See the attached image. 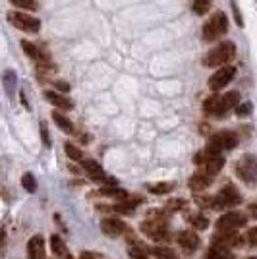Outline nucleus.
<instances>
[{
  "instance_id": "nucleus-30",
  "label": "nucleus",
  "mask_w": 257,
  "mask_h": 259,
  "mask_svg": "<svg viewBox=\"0 0 257 259\" xmlns=\"http://www.w3.org/2000/svg\"><path fill=\"white\" fill-rule=\"evenodd\" d=\"M192 225L197 228V230H205V228L209 227V219L203 215H195V217H192Z\"/></svg>"
},
{
  "instance_id": "nucleus-6",
  "label": "nucleus",
  "mask_w": 257,
  "mask_h": 259,
  "mask_svg": "<svg viewBox=\"0 0 257 259\" xmlns=\"http://www.w3.org/2000/svg\"><path fill=\"white\" fill-rule=\"evenodd\" d=\"M193 162L195 164H199L203 170L201 172L209 174V176H215L217 172H221L223 170V166H225V159L221 157V155H215V153H209L207 149L201 153H197L195 157H193Z\"/></svg>"
},
{
  "instance_id": "nucleus-38",
  "label": "nucleus",
  "mask_w": 257,
  "mask_h": 259,
  "mask_svg": "<svg viewBox=\"0 0 257 259\" xmlns=\"http://www.w3.org/2000/svg\"><path fill=\"white\" fill-rule=\"evenodd\" d=\"M54 87H56V89H60V91H70V85H68V83H66V81H62V79H60V81H54Z\"/></svg>"
},
{
  "instance_id": "nucleus-14",
  "label": "nucleus",
  "mask_w": 257,
  "mask_h": 259,
  "mask_svg": "<svg viewBox=\"0 0 257 259\" xmlns=\"http://www.w3.org/2000/svg\"><path fill=\"white\" fill-rule=\"evenodd\" d=\"M101 230H103L107 236L116 238L126 232V225H124L118 217H110V219H105V221L101 223Z\"/></svg>"
},
{
  "instance_id": "nucleus-35",
  "label": "nucleus",
  "mask_w": 257,
  "mask_h": 259,
  "mask_svg": "<svg viewBox=\"0 0 257 259\" xmlns=\"http://www.w3.org/2000/svg\"><path fill=\"white\" fill-rule=\"evenodd\" d=\"M186 205V201L184 199H170L168 203H166V209H170V211H178V209H182Z\"/></svg>"
},
{
  "instance_id": "nucleus-28",
  "label": "nucleus",
  "mask_w": 257,
  "mask_h": 259,
  "mask_svg": "<svg viewBox=\"0 0 257 259\" xmlns=\"http://www.w3.org/2000/svg\"><path fill=\"white\" fill-rule=\"evenodd\" d=\"M10 2L14 6H18V8H23V10H39V0H10Z\"/></svg>"
},
{
  "instance_id": "nucleus-4",
  "label": "nucleus",
  "mask_w": 257,
  "mask_h": 259,
  "mask_svg": "<svg viewBox=\"0 0 257 259\" xmlns=\"http://www.w3.org/2000/svg\"><path fill=\"white\" fill-rule=\"evenodd\" d=\"M236 174L247 184L255 186L257 184V157L255 155H244L236 162Z\"/></svg>"
},
{
  "instance_id": "nucleus-31",
  "label": "nucleus",
  "mask_w": 257,
  "mask_h": 259,
  "mask_svg": "<svg viewBox=\"0 0 257 259\" xmlns=\"http://www.w3.org/2000/svg\"><path fill=\"white\" fill-rule=\"evenodd\" d=\"M153 255H157V259H174L176 257L170 249H166V248H155L153 249Z\"/></svg>"
},
{
  "instance_id": "nucleus-36",
  "label": "nucleus",
  "mask_w": 257,
  "mask_h": 259,
  "mask_svg": "<svg viewBox=\"0 0 257 259\" xmlns=\"http://www.w3.org/2000/svg\"><path fill=\"white\" fill-rule=\"evenodd\" d=\"M41 136H43V141H45V145L49 147L51 145V138H49V130H47V124H41Z\"/></svg>"
},
{
  "instance_id": "nucleus-17",
  "label": "nucleus",
  "mask_w": 257,
  "mask_h": 259,
  "mask_svg": "<svg viewBox=\"0 0 257 259\" xmlns=\"http://www.w3.org/2000/svg\"><path fill=\"white\" fill-rule=\"evenodd\" d=\"M27 255L29 259H45V240L43 236H33L27 244Z\"/></svg>"
},
{
  "instance_id": "nucleus-18",
  "label": "nucleus",
  "mask_w": 257,
  "mask_h": 259,
  "mask_svg": "<svg viewBox=\"0 0 257 259\" xmlns=\"http://www.w3.org/2000/svg\"><path fill=\"white\" fill-rule=\"evenodd\" d=\"M51 249L56 255V259H72V253H70V249L66 246V242L60 236H56V234L51 236Z\"/></svg>"
},
{
  "instance_id": "nucleus-20",
  "label": "nucleus",
  "mask_w": 257,
  "mask_h": 259,
  "mask_svg": "<svg viewBox=\"0 0 257 259\" xmlns=\"http://www.w3.org/2000/svg\"><path fill=\"white\" fill-rule=\"evenodd\" d=\"M53 120H54V124H56V126H58L60 130H62V132H66V134H74V132H75L74 124H72V120L66 118L62 112H56V110H54V112H53Z\"/></svg>"
},
{
  "instance_id": "nucleus-9",
  "label": "nucleus",
  "mask_w": 257,
  "mask_h": 259,
  "mask_svg": "<svg viewBox=\"0 0 257 259\" xmlns=\"http://www.w3.org/2000/svg\"><path fill=\"white\" fill-rule=\"evenodd\" d=\"M240 244H242V236L236 230H219L213 238L215 248L230 249L234 248V246H240Z\"/></svg>"
},
{
  "instance_id": "nucleus-10",
  "label": "nucleus",
  "mask_w": 257,
  "mask_h": 259,
  "mask_svg": "<svg viewBox=\"0 0 257 259\" xmlns=\"http://www.w3.org/2000/svg\"><path fill=\"white\" fill-rule=\"evenodd\" d=\"M246 223H247L246 215L232 211V213H226V215L219 217V221L215 223V227H217V230H236V228L244 227Z\"/></svg>"
},
{
  "instance_id": "nucleus-11",
  "label": "nucleus",
  "mask_w": 257,
  "mask_h": 259,
  "mask_svg": "<svg viewBox=\"0 0 257 259\" xmlns=\"http://www.w3.org/2000/svg\"><path fill=\"white\" fill-rule=\"evenodd\" d=\"M141 230L149 238H153L155 242L168 240V230L164 227V221H145V223H141Z\"/></svg>"
},
{
  "instance_id": "nucleus-23",
  "label": "nucleus",
  "mask_w": 257,
  "mask_h": 259,
  "mask_svg": "<svg viewBox=\"0 0 257 259\" xmlns=\"http://www.w3.org/2000/svg\"><path fill=\"white\" fill-rule=\"evenodd\" d=\"M149 188L151 194H157V195H164V194H170L174 190V184L172 182H161V184H151L147 186Z\"/></svg>"
},
{
  "instance_id": "nucleus-33",
  "label": "nucleus",
  "mask_w": 257,
  "mask_h": 259,
  "mask_svg": "<svg viewBox=\"0 0 257 259\" xmlns=\"http://www.w3.org/2000/svg\"><path fill=\"white\" fill-rule=\"evenodd\" d=\"M246 240H247V244H249L251 248H257V227H253V228H249V230H247Z\"/></svg>"
},
{
  "instance_id": "nucleus-37",
  "label": "nucleus",
  "mask_w": 257,
  "mask_h": 259,
  "mask_svg": "<svg viewBox=\"0 0 257 259\" xmlns=\"http://www.w3.org/2000/svg\"><path fill=\"white\" fill-rule=\"evenodd\" d=\"M232 10H234V16H236V23L242 27V25H244V22H242V16H240V10H238V6H236L234 0H232Z\"/></svg>"
},
{
  "instance_id": "nucleus-5",
  "label": "nucleus",
  "mask_w": 257,
  "mask_h": 259,
  "mask_svg": "<svg viewBox=\"0 0 257 259\" xmlns=\"http://www.w3.org/2000/svg\"><path fill=\"white\" fill-rule=\"evenodd\" d=\"M228 31V18L225 12H217L203 27V39L205 41H217Z\"/></svg>"
},
{
  "instance_id": "nucleus-13",
  "label": "nucleus",
  "mask_w": 257,
  "mask_h": 259,
  "mask_svg": "<svg viewBox=\"0 0 257 259\" xmlns=\"http://www.w3.org/2000/svg\"><path fill=\"white\" fill-rule=\"evenodd\" d=\"M81 164H83V170H85L95 182H107V184H110V186H114V180L108 178L107 174H105V170H103V166H101L97 161H91V159H87L85 161V159H83Z\"/></svg>"
},
{
  "instance_id": "nucleus-34",
  "label": "nucleus",
  "mask_w": 257,
  "mask_h": 259,
  "mask_svg": "<svg viewBox=\"0 0 257 259\" xmlns=\"http://www.w3.org/2000/svg\"><path fill=\"white\" fill-rule=\"evenodd\" d=\"M236 114H238V116H249V114H251V105H249V103H242V105H238Z\"/></svg>"
},
{
  "instance_id": "nucleus-2",
  "label": "nucleus",
  "mask_w": 257,
  "mask_h": 259,
  "mask_svg": "<svg viewBox=\"0 0 257 259\" xmlns=\"http://www.w3.org/2000/svg\"><path fill=\"white\" fill-rule=\"evenodd\" d=\"M236 56V45L226 41L221 43L219 47H215L211 53L205 56V66L209 68H217V66H228V62Z\"/></svg>"
},
{
  "instance_id": "nucleus-24",
  "label": "nucleus",
  "mask_w": 257,
  "mask_h": 259,
  "mask_svg": "<svg viewBox=\"0 0 257 259\" xmlns=\"http://www.w3.org/2000/svg\"><path fill=\"white\" fill-rule=\"evenodd\" d=\"M211 4H213V0H193L192 8L197 16H205L207 12L211 10Z\"/></svg>"
},
{
  "instance_id": "nucleus-25",
  "label": "nucleus",
  "mask_w": 257,
  "mask_h": 259,
  "mask_svg": "<svg viewBox=\"0 0 257 259\" xmlns=\"http://www.w3.org/2000/svg\"><path fill=\"white\" fill-rule=\"evenodd\" d=\"M64 151H66V155L72 159V161H77V162L83 161V153H81V149H77V147H75V145H72L70 141H68V143H64Z\"/></svg>"
},
{
  "instance_id": "nucleus-22",
  "label": "nucleus",
  "mask_w": 257,
  "mask_h": 259,
  "mask_svg": "<svg viewBox=\"0 0 257 259\" xmlns=\"http://www.w3.org/2000/svg\"><path fill=\"white\" fill-rule=\"evenodd\" d=\"M22 49L25 51V54H27L29 58H35V60H45V58H47V56H45L35 45L29 43V41H22Z\"/></svg>"
},
{
  "instance_id": "nucleus-21",
  "label": "nucleus",
  "mask_w": 257,
  "mask_h": 259,
  "mask_svg": "<svg viewBox=\"0 0 257 259\" xmlns=\"http://www.w3.org/2000/svg\"><path fill=\"white\" fill-rule=\"evenodd\" d=\"M99 195H107V197H114V199H120V201L128 199V192H126V190H122V188H114V186H107V188H101V192H99Z\"/></svg>"
},
{
  "instance_id": "nucleus-16",
  "label": "nucleus",
  "mask_w": 257,
  "mask_h": 259,
  "mask_svg": "<svg viewBox=\"0 0 257 259\" xmlns=\"http://www.w3.org/2000/svg\"><path fill=\"white\" fill-rule=\"evenodd\" d=\"M211 182H213V176H209V174L205 172H197L188 180V186L193 192H203V190H207L211 186Z\"/></svg>"
},
{
  "instance_id": "nucleus-40",
  "label": "nucleus",
  "mask_w": 257,
  "mask_h": 259,
  "mask_svg": "<svg viewBox=\"0 0 257 259\" xmlns=\"http://www.w3.org/2000/svg\"><path fill=\"white\" fill-rule=\"evenodd\" d=\"M4 240H6V232H4V228H0V248L4 246Z\"/></svg>"
},
{
  "instance_id": "nucleus-32",
  "label": "nucleus",
  "mask_w": 257,
  "mask_h": 259,
  "mask_svg": "<svg viewBox=\"0 0 257 259\" xmlns=\"http://www.w3.org/2000/svg\"><path fill=\"white\" fill-rule=\"evenodd\" d=\"M4 83H6V89L12 91L16 87V74L14 72H4Z\"/></svg>"
},
{
  "instance_id": "nucleus-7",
  "label": "nucleus",
  "mask_w": 257,
  "mask_h": 259,
  "mask_svg": "<svg viewBox=\"0 0 257 259\" xmlns=\"http://www.w3.org/2000/svg\"><path fill=\"white\" fill-rule=\"evenodd\" d=\"M8 22L25 33H37L41 29V20L33 18L25 12H8Z\"/></svg>"
},
{
  "instance_id": "nucleus-27",
  "label": "nucleus",
  "mask_w": 257,
  "mask_h": 259,
  "mask_svg": "<svg viewBox=\"0 0 257 259\" xmlns=\"http://www.w3.org/2000/svg\"><path fill=\"white\" fill-rule=\"evenodd\" d=\"M130 242L134 244L132 248H130V257L132 259H149V255H147V251L141 248V246H138L136 242L138 240H134V238H130Z\"/></svg>"
},
{
  "instance_id": "nucleus-29",
  "label": "nucleus",
  "mask_w": 257,
  "mask_h": 259,
  "mask_svg": "<svg viewBox=\"0 0 257 259\" xmlns=\"http://www.w3.org/2000/svg\"><path fill=\"white\" fill-rule=\"evenodd\" d=\"M22 186L29 194H35V192H37V180H35V176H33L31 172H27L22 176Z\"/></svg>"
},
{
  "instance_id": "nucleus-12",
  "label": "nucleus",
  "mask_w": 257,
  "mask_h": 259,
  "mask_svg": "<svg viewBox=\"0 0 257 259\" xmlns=\"http://www.w3.org/2000/svg\"><path fill=\"white\" fill-rule=\"evenodd\" d=\"M234 76H236L234 66H225V68H219L213 76H211V79H209V87H211L213 91H219V89H223L226 83H230Z\"/></svg>"
},
{
  "instance_id": "nucleus-1",
  "label": "nucleus",
  "mask_w": 257,
  "mask_h": 259,
  "mask_svg": "<svg viewBox=\"0 0 257 259\" xmlns=\"http://www.w3.org/2000/svg\"><path fill=\"white\" fill-rule=\"evenodd\" d=\"M240 101V93L238 91H228L226 95H217V97H209L203 103V110L207 114H217L223 116L226 110L234 108Z\"/></svg>"
},
{
  "instance_id": "nucleus-39",
  "label": "nucleus",
  "mask_w": 257,
  "mask_h": 259,
  "mask_svg": "<svg viewBox=\"0 0 257 259\" xmlns=\"http://www.w3.org/2000/svg\"><path fill=\"white\" fill-rule=\"evenodd\" d=\"M81 259H105V257L99 255V253H93V251H85V253H81Z\"/></svg>"
},
{
  "instance_id": "nucleus-15",
  "label": "nucleus",
  "mask_w": 257,
  "mask_h": 259,
  "mask_svg": "<svg viewBox=\"0 0 257 259\" xmlns=\"http://www.w3.org/2000/svg\"><path fill=\"white\" fill-rule=\"evenodd\" d=\"M176 240H178V244H180V248L184 249V251H188V253H192V251H195V249L199 248V236L193 232V230H184V232H180L178 236H176Z\"/></svg>"
},
{
  "instance_id": "nucleus-26",
  "label": "nucleus",
  "mask_w": 257,
  "mask_h": 259,
  "mask_svg": "<svg viewBox=\"0 0 257 259\" xmlns=\"http://www.w3.org/2000/svg\"><path fill=\"white\" fill-rule=\"evenodd\" d=\"M207 259H232V255H230V249H223V248H215V246H211V249L207 251Z\"/></svg>"
},
{
  "instance_id": "nucleus-3",
  "label": "nucleus",
  "mask_w": 257,
  "mask_h": 259,
  "mask_svg": "<svg viewBox=\"0 0 257 259\" xmlns=\"http://www.w3.org/2000/svg\"><path fill=\"white\" fill-rule=\"evenodd\" d=\"M238 136L230 130H225V132H217L211 136L209 140V145H207V151L215 153V155H221L223 151H230L238 145Z\"/></svg>"
},
{
  "instance_id": "nucleus-41",
  "label": "nucleus",
  "mask_w": 257,
  "mask_h": 259,
  "mask_svg": "<svg viewBox=\"0 0 257 259\" xmlns=\"http://www.w3.org/2000/svg\"><path fill=\"white\" fill-rule=\"evenodd\" d=\"M247 259H257V257H247Z\"/></svg>"
},
{
  "instance_id": "nucleus-42",
  "label": "nucleus",
  "mask_w": 257,
  "mask_h": 259,
  "mask_svg": "<svg viewBox=\"0 0 257 259\" xmlns=\"http://www.w3.org/2000/svg\"><path fill=\"white\" fill-rule=\"evenodd\" d=\"M174 259H176V257H174Z\"/></svg>"
},
{
  "instance_id": "nucleus-8",
  "label": "nucleus",
  "mask_w": 257,
  "mask_h": 259,
  "mask_svg": "<svg viewBox=\"0 0 257 259\" xmlns=\"http://www.w3.org/2000/svg\"><path fill=\"white\" fill-rule=\"evenodd\" d=\"M242 201V195L238 194L234 186H226L217 195H213V209H228Z\"/></svg>"
},
{
  "instance_id": "nucleus-19",
  "label": "nucleus",
  "mask_w": 257,
  "mask_h": 259,
  "mask_svg": "<svg viewBox=\"0 0 257 259\" xmlns=\"http://www.w3.org/2000/svg\"><path fill=\"white\" fill-rule=\"evenodd\" d=\"M45 99L54 105L56 108H62V110H70V108H74V103L70 101L68 97L64 95H60V93H56V91H45Z\"/></svg>"
}]
</instances>
